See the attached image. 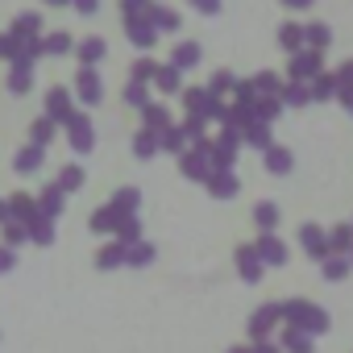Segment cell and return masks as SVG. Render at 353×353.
Segmentation results:
<instances>
[{
    "label": "cell",
    "mask_w": 353,
    "mask_h": 353,
    "mask_svg": "<svg viewBox=\"0 0 353 353\" xmlns=\"http://www.w3.org/2000/svg\"><path fill=\"white\" fill-rule=\"evenodd\" d=\"M279 316H283L291 328L307 332V336H320V332H328V312H324V307H316V303L287 299V303H279Z\"/></svg>",
    "instance_id": "obj_1"
},
{
    "label": "cell",
    "mask_w": 353,
    "mask_h": 353,
    "mask_svg": "<svg viewBox=\"0 0 353 353\" xmlns=\"http://www.w3.org/2000/svg\"><path fill=\"white\" fill-rule=\"evenodd\" d=\"M279 320H283V316H279V303H262V307L250 316V336H254V341H266Z\"/></svg>",
    "instance_id": "obj_2"
},
{
    "label": "cell",
    "mask_w": 353,
    "mask_h": 353,
    "mask_svg": "<svg viewBox=\"0 0 353 353\" xmlns=\"http://www.w3.org/2000/svg\"><path fill=\"white\" fill-rule=\"evenodd\" d=\"M254 250H258V258H262V266H283V262H287V245H283V241H279L274 233H262Z\"/></svg>",
    "instance_id": "obj_3"
},
{
    "label": "cell",
    "mask_w": 353,
    "mask_h": 353,
    "mask_svg": "<svg viewBox=\"0 0 353 353\" xmlns=\"http://www.w3.org/2000/svg\"><path fill=\"white\" fill-rule=\"evenodd\" d=\"M299 245H303L312 258H328V237H324V229H316V225H303V229H299Z\"/></svg>",
    "instance_id": "obj_4"
},
{
    "label": "cell",
    "mask_w": 353,
    "mask_h": 353,
    "mask_svg": "<svg viewBox=\"0 0 353 353\" xmlns=\"http://www.w3.org/2000/svg\"><path fill=\"white\" fill-rule=\"evenodd\" d=\"M237 270H241L245 283H258V279H262V258H258L254 245H241V250H237Z\"/></svg>",
    "instance_id": "obj_5"
},
{
    "label": "cell",
    "mask_w": 353,
    "mask_h": 353,
    "mask_svg": "<svg viewBox=\"0 0 353 353\" xmlns=\"http://www.w3.org/2000/svg\"><path fill=\"white\" fill-rule=\"evenodd\" d=\"M183 170H188V179H208V141L183 158Z\"/></svg>",
    "instance_id": "obj_6"
},
{
    "label": "cell",
    "mask_w": 353,
    "mask_h": 353,
    "mask_svg": "<svg viewBox=\"0 0 353 353\" xmlns=\"http://www.w3.org/2000/svg\"><path fill=\"white\" fill-rule=\"evenodd\" d=\"M208 188H212V196L216 200H229V196H237V179L229 170H216V174H208Z\"/></svg>",
    "instance_id": "obj_7"
},
{
    "label": "cell",
    "mask_w": 353,
    "mask_h": 353,
    "mask_svg": "<svg viewBox=\"0 0 353 353\" xmlns=\"http://www.w3.org/2000/svg\"><path fill=\"white\" fill-rule=\"evenodd\" d=\"M121 221H125V216L108 204V208H100V212L92 216V233H117V229H121Z\"/></svg>",
    "instance_id": "obj_8"
},
{
    "label": "cell",
    "mask_w": 353,
    "mask_h": 353,
    "mask_svg": "<svg viewBox=\"0 0 353 353\" xmlns=\"http://www.w3.org/2000/svg\"><path fill=\"white\" fill-rule=\"evenodd\" d=\"M125 250H129V245H121V241L104 245V250L96 254V266H100V270H117V266H125Z\"/></svg>",
    "instance_id": "obj_9"
},
{
    "label": "cell",
    "mask_w": 353,
    "mask_h": 353,
    "mask_svg": "<svg viewBox=\"0 0 353 353\" xmlns=\"http://www.w3.org/2000/svg\"><path fill=\"white\" fill-rule=\"evenodd\" d=\"M38 212H42L46 221H54V216L63 212V188H46V192H42V204H38Z\"/></svg>",
    "instance_id": "obj_10"
},
{
    "label": "cell",
    "mask_w": 353,
    "mask_h": 353,
    "mask_svg": "<svg viewBox=\"0 0 353 353\" xmlns=\"http://www.w3.org/2000/svg\"><path fill=\"white\" fill-rule=\"evenodd\" d=\"M26 233H30V241H38V245H50V241H54V229H50V221H46L42 212L26 225Z\"/></svg>",
    "instance_id": "obj_11"
},
{
    "label": "cell",
    "mask_w": 353,
    "mask_h": 353,
    "mask_svg": "<svg viewBox=\"0 0 353 353\" xmlns=\"http://www.w3.org/2000/svg\"><path fill=\"white\" fill-rule=\"evenodd\" d=\"M283 345H287V353H316L312 336L299 332V328H287V332H283Z\"/></svg>",
    "instance_id": "obj_12"
},
{
    "label": "cell",
    "mask_w": 353,
    "mask_h": 353,
    "mask_svg": "<svg viewBox=\"0 0 353 353\" xmlns=\"http://www.w3.org/2000/svg\"><path fill=\"white\" fill-rule=\"evenodd\" d=\"M254 221H258V229H262V233H274V225H279V208L262 200V204L254 208Z\"/></svg>",
    "instance_id": "obj_13"
},
{
    "label": "cell",
    "mask_w": 353,
    "mask_h": 353,
    "mask_svg": "<svg viewBox=\"0 0 353 353\" xmlns=\"http://www.w3.org/2000/svg\"><path fill=\"white\" fill-rule=\"evenodd\" d=\"M71 145H75V150H92V129H88L83 117L71 121Z\"/></svg>",
    "instance_id": "obj_14"
},
{
    "label": "cell",
    "mask_w": 353,
    "mask_h": 353,
    "mask_svg": "<svg viewBox=\"0 0 353 353\" xmlns=\"http://www.w3.org/2000/svg\"><path fill=\"white\" fill-rule=\"evenodd\" d=\"M137 204H141V196H137L133 188H125V192H117V200H112V208H117L121 216H133V212H137Z\"/></svg>",
    "instance_id": "obj_15"
},
{
    "label": "cell",
    "mask_w": 353,
    "mask_h": 353,
    "mask_svg": "<svg viewBox=\"0 0 353 353\" xmlns=\"http://www.w3.org/2000/svg\"><path fill=\"white\" fill-rule=\"evenodd\" d=\"M125 262H129V266H150V262H154V245H145V241L129 245V250H125Z\"/></svg>",
    "instance_id": "obj_16"
},
{
    "label": "cell",
    "mask_w": 353,
    "mask_h": 353,
    "mask_svg": "<svg viewBox=\"0 0 353 353\" xmlns=\"http://www.w3.org/2000/svg\"><path fill=\"white\" fill-rule=\"evenodd\" d=\"M349 245H353V229H349V225H336V229L328 233V250H336V254H345Z\"/></svg>",
    "instance_id": "obj_17"
},
{
    "label": "cell",
    "mask_w": 353,
    "mask_h": 353,
    "mask_svg": "<svg viewBox=\"0 0 353 353\" xmlns=\"http://www.w3.org/2000/svg\"><path fill=\"white\" fill-rule=\"evenodd\" d=\"M349 266H353L349 258H328V262H324V279H328V283H341V279L349 274Z\"/></svg>",
    "instance_id": "obj_18"
},
{
    "label": "cell",
    "mask_w": 353,
    "mask_h": 353,
    "mask_svg": "<svg viewBox=\"0 0 353 353\" xmlns=\"http://www.w3.org/2000/svg\"><path fill=\"white\" fill-rule=\"evenodd\" d=\"M38 166H42V145H30V150L17 158V170H21V174H30V170H38Z\"/></svg>",
    "instance_id": "obj_19"
},
{
    "label": "cell",
    "mask_w": 353,
    "mask_h": 353,
    "mask_svg": "<svg viewBox=\"0 0 353 353\" xmlns=\"http://www.w3.org/2000/svg\"><path fill=\"white\" fill-rule=\"evenodd\" d=\"M266 166H270L274 174H287V170H291V154H287V150H266Z\"/></svg>",
    "instance_id": "obj_20"
},
{
    "label": "cell",
    "mask_w": 353,
    "mask_h": 353,
    "mask_svg": "<svg viewBox=\"0 0 353 353\" xmlns=\"http://www.w3.org/2000/svg\"><path fill=\"white\" fill-rule=\"evenodd\" d=\"M79 183H83V170H79V166H63V179H59V188H63V192H75Z\"/></svg>",
    "instance_id": "obj_21"
},
{
    "label": "cell",
    "mask_w": 353,
    "mask_h": 353,
    "mask_svg": "<svg viewBox=\"0 0 353 353\" xmlns=\"http://www.w3.org/2000/svg\"><path fill=\"white\" fill-rule=\"evenodd\" d=\"M79 92H83V100H96V96H100V83H96V75H92V71H83Z\"/></svg>",
    "instance_id": "obj_22"
},
{
    "label": "cell",
    "mask_w": 353,
    "mask_h": 353,
    "mask_svg": "<svg viewBox=\"0 0 353 353\" xmlns=\"http://www.w3.org/2000/svg\"><path fill=\"white\" fill-rule=\"evenodd\" d=\"M312 71H316V59H295V67H291L295 79H312Z\"/></svg>",
    "instance_id": "obj_23"
},
{
    "label": "cell",
    "mask_w": 353,
    "mask_h": 353,
    "mask_svg": "<svg viewBox=\"0 0 353 353\" xmlns=\"http://www.w3.org/2000/svg\"><path fill=\"white\" fill-rule=\"evenodd\" d=\"M158 88H166V92H174V88H179V71H174V67H166V71H158Z\"/></svg>",
    "instance_id": "obj_24"
},
{
    "label": "cell",
    "mask_w": 353,
    "mask_h": 353,
    "mask_svg": "<svg viewBox=\"0 0 353 353\" xmlns=\"http://www.w3.org/2000/svg\"><path fill=\"white\" fill-rule=\"evenodd\" d=\"M79 54H83V59L92 63V59H100V54H104V42H100V38H88V46H83Z\"/></svg>",
    "instance_id": "obj_25"
},
{
    "label": "cell",
    "mask_w": 353,
    "mask_h": 353,
    "mask_svg": "<svg viewBox=\"0 0 353 353\" xmlns=\"http://www.w3.org/2000/svg\"><path fill=\"white\" fill-rule=\"evenodd\" d=\"M50 112L54 117H67V92H50Z\"/></svg>",
    "instance_id": "obj_26"
},
{
    "label": "cell",
    "mask_w": 353,
    "mask_h": 353,
    "mask_svg": "<svg viewBox=\"0 0 353 353\" xmlns=\"http://www.w3.org/2000/svg\"><path fill=\"white\" fill-rule=\"evenodd\" d=\"M307 42H312V46H324V42H328V30H324V26H312V30H307Z\"/></svg>",
    "instance_id": "obj_27"
},
{
    "label": "cell",
    "mask_w": 353,
    "mask_h": 353,
    "mask_svg": "<svg viewBox=\"0 0 353 353\" xmlns=\"http://www.w3.org/2000/svg\"><path fill=\"white\" fill-rule=\"evenodd\" d=\"M13 266H17L13 250H5V245H0V274H5V270H13Z\"/></svg>",
    "instance_id": "obj_28"
},
{
    "label": "cell",
    "mask_w": 353,
    "mask_h": 353,
    "mask_svg": "<svg viewBox=\"0 0 353 353\" xmlns=\"http://www.w3.org/2000/svg\"><path fill=\"white\" fill-rule=\"evenodd\" d=\"M299 38H303V34H299L295 26H287V30H283V46H291V50H295V46H299Z\"/></svg>",
    "instance_id": "obj_29"
},
{
    "label": "cell",
    "mask_w": 353,
    "mask_h": 353,
    "mask_svg": "<svg viewBox=\"0 0 353 353\" xmlns=\"http://www.w3.org/2000/svg\"><path fill=\"white\" fill-rule=\"evenodd\" d=\"M137 154H154V137H150V133L137 137Z\"/></svg>",
    "instance_id": "obj_30"
},
{
    "label": "cell",
    "mask_w": 353,
    "mask_h": 353,
    "mask_svg": "<svg viewBox=\"0 0 353 353\" xmlns=\"http://www.w3.org/2000/svg\"><path fill=\"white\" fill-rule=\"evenodd\" d=\"M67 46H71V42H67V38H63V34H54V38H50V50H54V54H63V50H67Z\"/></svg>",
    "instance_id": "obj_31"
},
{
    "label": "cell",
    "mask_w": 353,
    "mask_h": 353,
    "mask_svg": "<svg viewBox=\"0 0 353 353\" xmlns=\"http://www.w3.org/2000/svg\"><path fill=\"white\" fill-rule=\"evenodd\" d=\"M250 353H279V345H270V341H254Z\"/></svg>",
    "instance_id": "obj_32"
},
{
    "label": "cell",
    "mask_w": 353,
    "mask_h": 353,
    "mask_svg": "<svg viewBox=\"0 0 353 353\" xmlns=\"http://www.w3.org/2000/svg\"><path fill=\"white\" fill-rule=\"evenodd\" d=\"M162 145H166V150H179V133H174V129H166V137H162Z\"/></svg>",
    "instance_id": "obj_33"
},
{
    "label": "cell",
    "mask_w": 353,
    "mask_h": 353,
    "mask_svg": "<svg viewBox=\"0 0 353 353\" xmlns=\"http://www.w3.org/2000/svg\"><path fill=\"white\" fill-rule=\"evenodd\" d=\"M133 75H137V79H150V75H154V67H150V63H141V67H133Z\"/></svg>",
    "instance_id": "obj_34"
},
{
    "label": "cell",
    "mask_w": 353,
    "mask_h": 353,
    "mask_svg": "<svg viewBox=\"0 0 353 353\" xmlns=\"http://www.w3.org/2000/svg\"><path fill=\"white\" fill-rule=\"evenodd\" d=\"M196 5H204V13H216V0H196Z\"/></svg>",
    "instance_id": "obj_35"
},
{
    "label": "cell",
    "mask_w": 353,
    "mask_h": 353,
    "mask_svg": "<svg viewBox=\"0 0 353 353\" xmlns=\"http://www.w3.org/2000/svg\"><path fill=\"white\" fill-rule=\"evenodd\" d=\"M96 9V0H79V13H92Z\"/></svg>",
    "instance_id": "obj_36"
},
{
    "label": "cell",
    "mask_w": 353,
    "mask_h": 353,
    "mask_svg": "<svg viewBox=\"0 0 353 353\" xmlns=\"http://www.w3.org/2000/svg\"><path fill=\"white\" fill-rule=\"evenodd\" d=\"M283 5H291V9H303V5H312V0H283Z\"/></svg>",
    "instance_id": "obj_37"
},
{
    "label": "cell",
    "mask_w": 353,
    "mask_h": 353,
    "mask_svg": "<svg viewBox=\"0 0 353 353\" xmlns=\"http://www.w3.org/2000/svg\"><path fill=\"white\" fill-rule=\"evenodd\" d=\"M0 221H9V200H0Z\"/></svg>",
    "instance_id": "obj_38"
},
{
    "label": "cell",
    "mask_w": 353,
    "mask_h": 353,
    "mask_svg": "<svg viewBox=\"0 0 353 353\" xmlns=\"http://www.w3.org/2000/svg\"><path fill=\"white\" fill-rule=\"evenodd\" d=\"M345 79H349V83H353V63H349V67H345Z\"/></svg>",
    "instance_id": "obj_39"
},
{
    "label": "cell",
    "mask_w": 353,
    "mask_h": 353,
    "mask_svg": "<svg viewBox=\"0 0 353 353\" xmlns=\"http://www.w3.org/2000/svg\"><path fill=\"white\" fill-rule=\"evenodd\" d=\"M229 353H250V349H245V345H237V349H229Z\"/></svg>",
    "instance_id": "obj_40"
},
{
    "label": "cell",
    "mask_w": 353,
    "mask_h": 353,
    "mask_svg": "<svg viewBox=\"0 0 353 353\" xmlns=\"http://www.w3.org/2000/svg\"><path fill=\"white\" fill-rule=\"evenodd\" d=\"M349 262H353V245H349Z\"/></svg>",
    "instance_id": "obj_41"
}]
</instances>
